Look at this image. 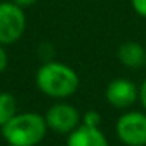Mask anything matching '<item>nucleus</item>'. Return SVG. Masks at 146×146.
Wrapping results in <instances>:
<instances>
[{
    "mask_svg": "<svg viewBox=\"0 0 146 146\" xmlns=\"http://www.w3.org/2000/svg\"><path fill=\"white\" fill-rule=\"evenodd\" d=\"M36 86L42 94L54 99H66L79 90V74L66 63L46 61L36 71Z\"/></svg>",
    "mask_w": 146,
    "mask_h": 146,
    "instance_id": "1",
    "label": "nucleus"
},
{
    "mask_svg": "<svg viewBox=\"0 0 146 146\" xmlns=\"http://www.w3.org/2000/svg\"><path fill=\"white\" fill-rule=\"evenodd\" d=\"M101 121H102L101 115H99L98 111H94V110H88L85 115H83V124H86V126L99 127Z\"/></svg>",
    "mask_w": 146,
    "mask_h": 146,
    "instance_id": "10",
    "label": "nucleus"
},
{
    "mask_svg": "<svg viewBox=\"0 0 146 146\" xmlns=\"http://www.w3.org/2000/svg\"><path fill=\"white\" fill-rule=\"evenodd\" d=\"M8 146H10V145H8Z\"/></svg>",
    "mask_w": 146,
    "mask_h": 146,
    "instance_id": "15",
    "label": "nucleus"
},
{
    "mask_svg": "<svg viewBox=\"0 0 146 146\" xmlns=\"http://www.w3.org/2000/svg\"><path fill=\"white\" fill-rule=\"evenodd\" d=\"M11 2H14L16 5H19L21 8H24V10H25V8L33 7V5L38 2V0H11Z\"/></svg>",
    "mask_w": 146,
    "mask_h": 146,
    "instance_id": "14",
    "label": "nucleus"
},
{
    "mask_svg": "<svg viewBox=\"0 0 146 146\" xmlns=\"http://www.w3.org/2000/svg\"><path fill=\"white\" fill-rule=\"evenodd\" d=\"M138 101L141 102V107L146 110V79L143 80V83L140 85V96H138Z\"/></svg>",
    "mask_w": 146,
    "mask_h": 146,
    "instance_id": "13",
    "label": "nucleus"
},
{
    "mask_svg": "<svg viewBox=\"0 0 146 146\" xmlns=\"http://www.w3.org/2000/svg\"><path fill=\"white\" fill-rule=\"evenodd\" d=\"M66 146H110L107 137L99 127L80 124L68 137Z\"/></svg>",
    "mask_w": 146,
    "mask_h": 146,
    "instance_id": "7",
    "label": "nucleus"
},
{
    "mask_svg": "<svg viewBox=\"0 0 146 146\" xmlns=\"http://www.w3.org/2000/svg\"><path fill=\"white\" fill-rule=\"evenodd\" d=\"M46 118L35 111H22L0 127L3 140L10 146H36L47 133Z\"/></svg>",
    "mask_w": 146,
    "mask_h": 146,
    "instance_id": "2",
    "label": "nucleus"
},
{
    "mask_svg": "<svg viewBox=\"0 0 146 146\" xmlns=\"http://www.w3.org/2000/svg\"><path fill=\"white\" fill-rule=\"evenodd\" d=\"M25 29V10L11 0L0 2V44L13 46L24 36Z\"/></svg>",
    "mask_w": 146,
    "mask_h": 146,
    "instance_id": "3",
    "label": "nucleus"
},
{
    "mask_svg": "<svg viewBox=\"0 0 146 146\" xmlns=\"http://www.w3.org/2000/svg\"><path fill=\"white\" fill-rule=\"evenodd\" d=\"M47 127L58 133H71L80 126V113L68 102H57L50 105L44 115Z\"/></svg>",
    "mask_w": 146,
    "mask_h": 146,
    "instance_id": "5",
    "label": "nucleus"
},
{
    "mask_svg": "<svg viewBox=\"0 0 146 146\" xmlns=\"http://www.w3.org/2000/svg\"><path fill=\"white\" fill-rule=\"evenodd\" d=\"M115 132L126 146H146V113L126 111L116 119Z\"/></svg>",
    "mask_w": 146,
    "mask_h": 146,
    "instance_id": "4",
    "label": "nucleus"
},
{
    "mask_svg": "<svg viewBox=\"0 0 146 146\" xmlns=\"http://www.w3.org/2000/svg\"><path fill=\"white\" fill-rule=\"evenodd\" d=\"M10 63V58H8V52H7V46L0 44V74L5 72Z\"/></svg>",
    "mask_w": 146,
    "mask_h": 146,
    "instance_id": "11",
    "label": "nucleus"
},
{
    "mask_svg": "<svg viewBox=\"0 0 146 146\" xmlns=\"http://www.w3.org/2000/svg\"><path fill=\"white\" fill-rule=\"evenodd\" d=\"M140 86L132 80L118 77L113 79L105 88V99L115 108H129L138 101Z\"/></svg>",
    "mask_w": 146,
    "mask_h": 146,
    "instance_id": "6",
    "label": "nucleus"
},
{
    "mask_svg": "<svg viewBox=\"0 0 146 146\" xmlns=\"http://www.w3.org/2000/svg\"><path fill=\"white\" fill-rule=\"evenodd\" d=\"M116 57L127 69H140L146 64V47L141 42L126 41L118 47Z\"/></svg>",
    "mask_w": 146,
    "mask_h": 146,
    "instance_id": "8",
    "label": "nucleus"
},
{
    "mask_svg": "<svg viewBox=\"0 0 146 146\" xmlns=\"http://www.w3.org/2000/svg\"><path fill=\"white\" fill-rule=\"evenodd\" d=\"M17 115V101L11 93H0V127H3L10 119Z\"/></svg>",
    "mask_w": 146,
    "mask_h": 146,
    "instance_id": "9",
    "label": "nucleus"
},
{
    "mask_svg": "<svg viewBox=\"0 0 146 146\" xmlns=\"http://www.w3.org/2000/svg\"><path fill=\"white\" fill-rule=\"evenodd\" d=\"M130 5L138 16L146 17V0H130Z\"/></svg>",
    "mask_w": 146,
    "mask_h": 146,
    "instance_id": "12",
    "label": "nucleus"
}]
</instances>
